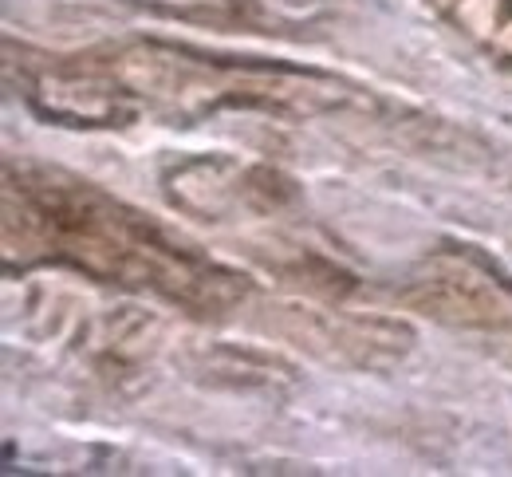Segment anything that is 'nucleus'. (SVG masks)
<instances>
[{
  "mask_svg": "<svg viewBox=\"0 0 512 477\" xmlns=\"http://www.w3.org/2000/svg\"><path fill=\"white\" fill-rule=\"evenodd\" d=\"M4 253L20 261H60L79 273L154 292L197 316L229 312L249 280L182 245L146 213L79 182L64 170H4Z\"/></svg>",
  "mask_w": 512,
  "mask_h": 477,
  "instance_id": "obj_1",
  "label": "nucleus"
},
{
  "mask_svg": "<svg viewBox=\"0 0 512 477\" xmlns=\"http://www.w3.org/2000/svg\"><path fill=\"white\" fill-rule=\"evenodd\" d=\"M402 304L449 328H477V332L512 328V280L469 245L430 253L406 276Z\"/></svg>",
  "mask_w": 512,
  "mask_h": 477,
  "instance_id": "obj_2",
  "label": "nucleus"
},
{
  "mask_svg": "<svg viewBox=\"0 0 512 477\" xmlns=\"http://www.w3.org/2000/svg\"><path fill=\"white\" fill-rule=\"evenodd\" d=\"M276 328L300 347H308L312 355H320L323 363L367 367V371L394 367L414 347V328L406 320L371 316V312H320L292 304L276 312Z\"/></svg>",
  "mask_w": 512,
  "mask_h": 477,
  "instance_id": "obj_3",
  "label": "nucleus"
},
{
  "mask_svg": "<svg viewBox=\"0 0 512 477\" xmlns=\"http://www.w3.org/2000/svg\"><path fill=\"white\" fill-rule=\"evenodd\" d=\"M170 198L197 217H225L229 209H253V166H237L233 158H193L182 162L170 178Z\"/></svg>",
  "mask_w": 512,
  "mask_h": 477,
  "instance_id": "obj_4",
  "label": "nucleus"
},
{
  "mask_svg": "<svg viewBox=\"0 0 512 477\" xmlns=\"http://www.w3.org/2000/svg\"><path fill=\"white\" fill-rule=\"evenodd\" d=\"M193 371L205 383L229 387V391H280L296 383V367L241 343H209L205 351H197Z\"/></svg>",
  "mask_w": 512,
  "mask_h": 477,
  "instance_id": "obj_5",
  "label": "nucleus"
}]
</instances>
